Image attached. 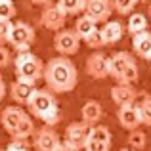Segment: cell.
<instances>
[{"instance_id": "obj_28", "label": "cell", "mask_w": 151, "mask_h": 151, "mask_svg": "<svg viewBox=\"0 0 151 151\" xmlns=\"http://www.w3.org/2000/svg\"><path fill=\"white\" fill-rule=\"evenodd\" d=\"M15 6L12 0H4L0 2V19L2 21H12V17H15Z\"/></svg>"}, {"instance_id": "obj_39", "label": "cell", "mask_w": 151, "mask_h": 151, "mask_svg": "<svg viewBox=\"0 0 151 151\" xmlns=\"http://www.w3.org/2000/svg\"><path fill=\"white\" fill-rule=\"evenodd\" d=\"M119 151H134V149H119Z\"/></svg>"}, {"instance_id": "obj_3", "label": "cell", "mask_w": 151, "mask_h": 151, "mask_svg": "<svg viewBox=\"0 0 151 151\" xmlns=\"http://www.w3.org/2000/svg\"><path fill=\"white\" fill-rule=\"evenodd\" d=\"M15 63V75L17 81L29 82V84H37V81H40L44 77V65L40 58H37L31 52H19L14 59Z\"/></svg>"}, {"instance_id": "obj_16", "label": "cell", "mask_w": 151, "mask_h": 151, "mask_svg": "<svg viewBox=\"0 0 151 151\" xmlns=\"http://www.w3.org/2000/svg\"><path fill=\"white\" fill-rule=\"evenodd\" d=\"M81 117H82V122H86L88 126H96L103 117L101 103L96 101V100H88L81 109Z\"/></svg>"}, {"instance_id": "obj_9", "label": "cell", "mask_w": 151, "mask_h": 151, "mask_svg": "<svg viewBox=\"0 0 151 151\" xmlns=\"http://www.w3.org/2000/svg\"><path fill=\"white\" fill-rule=\"evenodd\" d=\"M113 12V0H86L84 15H88L96 23H107Z\"/></svg>"}, {"instance_id": "obj_31", "label": "cell", "mask_w": 151, "mask_h": 151, "mask_svg": "<svg viewBox=\"0 0 151 151\" xmlns=\"http://www.w3.org/2000/svg\"><path fill=\"white\" fill-rule=\"evenodd\" d=\"M84 42L88 44V48H94L96 52L100 50V48H103V46H105V44H103V40H101V35H100V31H96V33H94L92 37H88Z\"/></svg>"}, {"instance_id": "obj_15", "label": "cell", "mask_w": 151, "mask_h": 151, "mask_svg": "<svg viewBox=\"0 0 151 151\" xmlns=\"http://www.w3.org/2000/svg\"><path fill=\"white\" fill-rule=\"evenodd\" d=\"M35 84H29V82H23V81H14L10 86V96L12 100L19 105H27L31 100V96L35 94Z\"/></svg>"}, {"instance_id": "obj_18", "label": "cell", "mask_w": 151, "mask_h": 151, "mask_svg": "<svg viewBox=\"0 0 151 151\" xmlns=\"http://www.w3.org/2000/svg\"><path fill=\"white\" fill-rule=\"evenodd\" d=\"M132 48L136 52V55L147 59L151 54V33L144 31V33H138L132 37Z\"/></svg>"}, {"instance_id": "obj_21", "label": "cell", "mask_w": 151, "mask_h": 151, "mask_svg": "<svg viewBox=\"0 0 151 151\" xmlns=\"http://www.w3.org/2000/svg\"><path fill=\"white\" fill-rule=\"evenodd\" d=\"M55 4H58L67 15H78V14L84 12L86 0H58Z\"/></svg>"}, {"instance_id": "obj_41", "label": "cell", "mask_w": 151, "mask_h": 151, "mask_svg": "<svg viewBox=\"0 0 151 151\" xmlns=\"http://www.w3.org/2000/svg\"><path fill=\"white\" fill-rule=\"evenodd\" d=\"M2 151H10V149H2Z\"/></svg>"}, {"instance_id": "obj_32", "label": "cell", "mask_w": 151, "mask_h": 151, "mask_svg": "<svg viewBox=\"0 0 151 151\" xmlns=\"http://www.w3.org/2000/svg\"><path fill=\"white\" fill-rule=\"evenodd\" d=\"M111 145L109 144H101V142H92L88 140V144H86L84 151H109Z\"/></svg>"}, {"instance_id": "obj_13", "label": "cell", "mask_w": 151, "mask_h": 151, "mask_svg": "<svg viewBox=\"0 0 151 151\" xmlns=\"http://www.w3.org/2000/svg\"><path fill=\"white\" fill-rule=\"evenodd\" d=\"M111 100L115 101L117 107H124V105H132L138 100V92L132 84H115L111 88Z\"/></svg>"}, {"instance_id": "obj_35", "label": "cell", "mask_w": 151, "mask_h": 151, "mask_svg": "<svg viewBox=\"0 0 151 151\" xmlns=\"http://www.w3.org/2000/svg\"><path fill=\"white\" fill-rule=\"evenodd\" d=\"M33 2H35V4H38V6H44V8H46V6H50L54 0H33Z\"/></svg>"}, {"instance_id": "obj_25", "label": "cell", "mask_w": 151, "mask_h": 151, "mask_svg": "<svg viewBox=\"0 0 151 151\" xmlns=\"http://www.w3.org/2000/svg\"><path fill=\"white\" fill-rule=\"evenodd\" d=\"M136 4H140L138 0H113V10L119 15H130L134 14Z\"/></svg>"}, {"instance_id": "obj_10", "label": "cell", "mask_w": 151, "mask_h": 151, "mask_svg": "<svg viewBox=\"0 0 151 151\" xmlns=\"http://www.w3.org/2000/svg\"><path fill=\"white\" fill-rule=\"evenodd\" d=\"M37 38L35 29L25 21H15L12 25V33H10V44L14 48H23V46H31Z\"/></svg>"}, {"instance_id": "obj_17", "label": "cell", "mask_w": 151, "mask_h": 151, "mask_svg": "<svg viewBox=\"0 0 151 151\" xmlns=\"http://www.w3.org/2000/svg\"><path fill=\"white\" fill-rule=\"evenodd\" d=\"M100 35H101L103 44L109 46V44H115V42H119L122 38L124 27H122L121 21H107V23H103V27L100 29Z\"/></svg>"}, {"instance_id": "obj_37", "label": "cell", "mask_w": 151, "mask_h": 151, "mask_svg": "<svg viewBox=\"0 0 151 151\" xmlns=\"http://www.w3.org/2000/svg\"><path fill=\"white\" fill-rule=\"evenodd\" d=\"M147 14H149V17H151V2H149V8H147Z\"/></svg>"}, {"instance_id": "obj_36", "label": "cell", "mask_w": 151, "mask_h": 151, "mask_svg": "<svg viewBox=\"0 0 151 151\" xmlns=\"http://www.w3.org/2000/svg\"><path fill=\"white\" fill-rule=\"evenodd\" d=\"M55 151H77V149H73V147H69V145H67V144H63V142H61V145H59V147H58V149H55Z\"/></svg>"}, {"instance_id": "obj_2", "label": "cell", "mask_w": 151, "mask_h": 151, "mask_svg": "<svg viewBox=\"0 0 151 151\" xmlns=\"http://www.w3.org/2000/svg\"><path fill=\"white\" fill-rule=\"evenodd\" d=\"M27 107H29V113L33 117L44 121L46 126H54L59 121L58 101H55L54 92H50L48 88H37L35 90V94L31 96Z\"/></svg>"}, {"instance_id": "obj_1", "label": "cell", "mask_w": 151, "mask_h": 151, "mask_svg": "<svg viewBox=\"0 0 151 151\" xmlns=\"http://www.w3.org/2000/svg\"><path fill=\"white\" fill-rule=\"evenodd\" d=\"M44 82L46 88L54 94H65L75 90L78 82V71L75 63L65 55H58L52 58L44 65Z\"/></svg>"}, {"instance_id": "obj_5", "label": "cell", "mask_w": 151, "mask_h": 151, "mask_svg": "<svg viewBox=\"0 0 151 151\" xmlns=\"http://www.w3.org/2000/svg\"><path fill=\"white\" fill-rule=\"evenodd\" d=\"M90 128L92 126H88L86 122H71L69 126L65 128V142L63 144H67L69 147L81 151L86 147V144H88V138H90Z\"/></svg>"}, {"instance_id": "obj_6", "label": "cell", "mask_w": 151, "mask_h": 151, "mask_svg": "<svg viewBox=\"0 0 151 151\" xmlns=\"http://www.w3.org/2000/svg\"><path fill=\"white\" fill-rule=\"evenodd\" d=\"M86 75L94 81H103L109 77V58L103 52H92L86 58Z\"/></svg>"}, {"instance_id": "obj_11", "label": "cell", "mask_w": 151, "mask_h": 151, "mask_svg": "<svg viewBox=\"0 0 151 151\" xmlns=\"http://www.w3.org/2000/svg\"><path fill=\"white\" fill-rule=\"evenodd\" d=\"M117 121L119 124L122 126L124 130L132 132V130H138L142 122V115H140V107L138 103H132V105H124L117 109Z\"/></svg>"}, {"instance_id": "obj_30", "label": "cell", "mask_w": 151, "mask_h": 151, "mask_svg": "<svg viewBox=\"0 0 151 151\" xmlns=\"http://www.w3.org/2000/svg\"><path fill=\"white\" fill-rule=\"evenodd\" d=\"M10 151H29L31 149V144L29 140H21V138H12V142L8 144V147Z\"/></svg>"}, {"instance_id": "obj_20", "label": "cell", "mask_w": 151, "mask_h": 151, "mask_svg": "<svg viewBox=\"0 0 151 151\" xmlns=\"http://www.w3.org/2000/svg\"><path fill=\"white\" fill-rule=\"evenodd\" d=\"M33 134H35V122H33V119H31L29 115H25V117H23V121L17 124V128L14 130L12 138H21V140H29Z\"/></svg>"}, {"instance_id": "obj_7", "label": "cell", "mask_w": 151, "mask_h": 151, "mask_svg": "<svg viewBox=\"0 0 151 151\" xmlns=\"http://www.w3.org/2000/svg\"><path fill=\"white\" fill-rule=\"evenodd\" d=\"M65 21H67V14L58 6V4H50V6H46L44 10H42L40 23H42L44 29L59 33V31L65 27Z\"/></svg>"}, {"instance_id": "obj_40", "label": "cell", "mask_w": 151, "mask_h": 151, "mask_svg": "<svg viewBox=\"0 0 151 151\" xmlns=\"http://www.w3.org/2000/svg\"><path fill=\"white\" fill-rule=\"evenodd\" d=\"M147 61H149V63H151V54H149V58H147Z\"/></svg>"}, {"instance_id": "obj_12", "label": "cell", "mask_w": 151, "mask_h": 151, "mask_svg": "<svg viewBox=\"0 0 151 151\" xmlns=\"http://www.w3.org/2000/svg\"><path fill=\"white\" fill-rule=\"evenodd\" d=\"M25 109H21V107L17 105H10V107H4L2 113H0V124L4 126V130H6L8 134H14V130L17 128V124L23 121V117H25Z\"/></svg>"}, {"instance_id": "obj_24", "label": "cell", "mask_w": 151, "mask_h": 151, "mask_svg": "<svg viewBox=\"0 0 151 151\" xmlns=\"http://www.w3.org/2000/svg\"><path fill=\"white\" fill-rule=\"evenodd\" d=\"M111 130L107 128V126H103V124H96V126H92L90 128V138L88 140H92V142H101V144H109L111 145Z\"/></svg>"}, {"instance_id": "obj_26", "label": "cell", "mask_w": 151, "mask_h": 151, "mask_svg": "<svg viewBox=\"0 0 151 151\" xmlns=\"http://www.w3.org/2000/svg\"><path fill=\"white\" fill-rule=\"evenodd\" d=\"M138 77H140V71H138V65H136V61H134L126 67V71L122 73L121 81H119V84H132L134 86L138 82Z\"/></svg>"}, {"instance_id": "obj_27", "label": "cell", "mask_w": 151, "mask_h": 151, "mask_svg": "<svg viewBox=\"0 0 151 151\" xmlns=\"http://www.w3.org/2000/svg\"><path fill=\"white\" fill-rule=\"evenodd\" d=\"M138 107H140V115H142V122L144 124L151 126V94L142 98V101L138 103Z\"/></svg>"}, {"instance_id": "obj_14", "label": "cell", "mask_w": 151, "mask_h": 151, "mask_svg": "<svg viewBox=\"0 0 151 151\" xmlns=\"http://www.w3.org/2000/svg\"><path fill=\"white\" fill-rule=\"evenodd\" d=\"M130 63H134L132 54H128V52H117V54H113L109 58V77H113L119 82L122 73L126 71V67Z\"/></svg>"}, {"instance_id": "obj_38", "label": "cell", "mask_w": 151, "mask_h": 151, "mask_svg": "<svg viewBox=\"0 0 151 151\" xmlns=\"http://www.w3.org/2000/svg\"><path fill=\"white\" fill-rule=\"evenodd\" d=\"M138 2H151V0H138Z\"/></svg>"}, {"instance_id": "obj_8", "label": "cell", "mask_w": 151, "mask_h": 151, "mask_svg": "<svg viewBox=\"0 0 151 151\" xmlns=\"http://www.w3.org/2000/svg\"><path fill=\"white\" fill-rule=\"evenodd\" d=\"M61 145L59 134L55 132L52 126H42L35 132V140H33V147L37 151H55Z\"/></svg>"}, {"instance_id": "obj_4", "label": "cell", "mask_w": 151, "mask_h": 151, "mask_svg": "<svg viewBox=\"0 0 151 151\" xmlns=\"http://www.w3.org/2000/svg\"><path fill=\"white\" fill-rule=\"evenodd\" d=\"M54 48L59 55H75L81 48V38L75 33V29H61L54 37Z\"/></svg>"}, {"instance_id": "obj_29", "label": "cell", "mask_w": 151, "mask_h": 151, "mask_svg": "<svg viewBox=\"0 0 151 151\" xmlns=\"http://www.w3.org/2000/svg\"><path fill=\"white\" fill-rule=\"evenodd\" d=\"M12 21H2L0 19V46L10 44V33H12Z\"/></svg>"}, {"instance_id": "obj_33", "label": "cell", "mask_w": 151, "mask_h": 151, "mask_svg": "<svg viewBox=\"0 0 151 151\" xmlns=\"http://www.w3.org/2000/svg\"><path fill=\"white\" fill-rule=\"evenodd\" d=\"M10 63H12V54H10V50L4 48V46H0V69H6Z\"/></svg>"}, {"instance_id": "obj_34", "label": "cell", "mask_w": 151, "mask_h": 151, "mask_svg": "<svg viewBox=\"0 0 151 151\" xmlns=\"http://www.w3.org/2000/svg\"><path fill=\"white\" fill-rule=\"evenodd\" d=\"M4 94H6V82H4L2 75H0V101L4 100Z\"/></svg>"}, {"instance_id": "obj_42", "label": "cell", "mask_w": 151, "mask_h": 151, "mask_svg": "<svg viewBox=\"0 0 151 151\" xmlns=\"http://www.w3.org/2000/svg\"><path fill=\"white\" fill-rule=\"evenodd\" d=\"M0 2H4V0H0Z\"/></svg>"}, {"instance_id": "obj_23", "label": "cell", "mask_w": 151, "mask_h": 151, "mask_svg": "<svg viewBox=\"0 0 151 151\" xmlns=\"http://www.w3.org/2000/svg\"><path fill=\"white\" fill-rule=\"evenodd\" d=\"M128 145L130 149L134 151H142L145 149V145H147V136H145L144 130H132V132H128Z\"/></svg>"}, {"instance_id": "obj_22", "label": "cell", "mask_w": 151, "mask_h": 151, "mask_svg": "<svg viewBox=\"0 0 151 151\" xmlns=\"http://www.w3.org/2000/svg\"><path fill=\"white\" fill-rule=\"evenodd\" d=\"M147 29V19H145L144 14H130L128 17V33L132 35H138V33H144Z\"/></svg>"}, {"instance_id": "obj_19", "label": "cell", "mask_w": 151, "mask_h": 151, "mask_svg": "<svg viewBox=\"0 0 151 151\" xmlns=\"http://www.w3.org/2000/svg\"><path fill=\"white\" fill-rule=\"evenodd\" d=\"M98 29V23L94 21V19H90L88 15H81V17L75 21V33L78 35V38L81 40H86L88 37H92Z\"/></svg>"}]
</instances>
